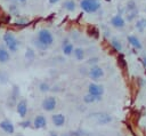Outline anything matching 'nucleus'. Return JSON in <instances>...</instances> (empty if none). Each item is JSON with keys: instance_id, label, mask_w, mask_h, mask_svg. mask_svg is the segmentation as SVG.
Segmentation results:
<instances>
[{"instance_id": "bb28decb", "label": "nucleus", "mask_w": 146, "mask_h": 136, "mask_svg": "<svg viewBox=\"0 0 146 136\" xmlns=\"http://www.w3.org/2000/svg\"><path fill=\"white\" fill-rule=\"evenodd\" d=\"M98 62V57H91L88 61V64H96Z\"/></svg>"}, {"instance_id": "1a4fd4ad", "label": "nucleus", "mask_w": 146, "mask_h": 136, "mask_svg": "<svg viewBox=\"0 0 146 136\" xmlns=\"http://www.w3.org/2000/svg\"><path fill=\"white\" fill-rule=\"evenodd\" d=\"M16 111L21 118H25L27 113V102L26 99H21L16 105Z\"/></svg>"}, {"instance_id": "72a5a7b5", "label": "nucleus", "mask_w": 146, "mask_h": 136, "mask_svg": "<svg viewBox=\"0 0 146 136\" xmlns=\"http://www.w3.org/2000/svg\"><path fill=\"white\" fill-rule=\"evenodd\" d=\"M145 13H146V8H145Z\"/></svg>"}, {"instance_id": "f03ea898", "label": "nucleus", "mask_w": 146, "mask_h": 136, "mask_svg": "<svg viewBox=\"0 0 146 136\" xmlns=\"http://www.w3.org/2000/svg\"><path fill=\"white\" fill-rule=\"evenodd\" d=\"M80 8L87 14H95L102 8L100 0H80Z\"/></svg>"}, {"instance_id": "a211bd4d", "label": "nucleus", "mask_w": 146, "mask_h": 136, "mask_svg": "<svg viewBox=\"0 0 146 136\" xmlns=\"http://www.w3.org/2000/svg\"><path fill=\"white\" fill-rule=\"evenodd\" d=\"M135 27L138 32H144L145 29H146V18H139L137 19L136 24H135Z\"/></svg>"}, {"instance_id": "9d476101", "label": "nucleus", "mask_w": 146, "mask_h": 136, "mask_svg": "<svg viewBox=\"0 0 146 136\" xmlns=\"http://www.w3.org/2000/svg\"><path fill=\"white\" fill-rule=\"evenodd\" d=\"M0 128H1L6 134H9V135L14 134V131H15L14 125L11 123V121H9V120H7V119L0 121Z\"/></svg>"}, {"instance_id": "f3484780", "label": "nucleus", "mask_w": 146, "mask_h": 136, "mask_svg": "<svg viewBox=\"0 0 146 136\" xmlns=\"http://www.w3.org/2000/svg\"><path fill=\"white\" fill-rule=\"evenodd\" d=\"M73 55H74V57H75L76 61H83L84 55H86V51H84L83 48L76 47V48H74V50H73Z\"/></svg>"}, {"instance_id": "7ed1b4c3", "label": "nucleus", "mask_w": 146, "mask_h": 136, "mask_svg": "<svg viewBox=\"0 0 146 136\" xmlns=\"http://www.w3.org/2000/svg\"><path fill=\"white\" fill-rule=\"evenodd\" d=\"M2 39H3V42H5L6 47H7V49H8L10 53H16V51L18 50V48H19V42H18V40L16 39V37L14 35L13 32L7 31V32L3 34Z\"/></svg>"}, {"instance_id": "6e6552de", "label": "nucleus", "mask_w": 146, "mask_h": 136, "mask_svg": "<svg viewBox=\"0 0 146 136\" xmlns=\"http://www.w3.org/2000/svg\"><path fill=\"white\" fill-rule=\"evenodd\" d=\"M73 50H74V46L72 42H70V40L66 38L63 40L62 42V51L65 56H70L73 54Z\"/></svg>"}, {"instance_id": "aec40b11", "label": "nucleus", "mask_w": 146, "mask_h": 136, "mask_svg": "<svg viewBox=\"0 0 146 136\" xmlns=\"http://www.w3.org/2000/svg\"><path fill=\"white\" fill-rule=\"evenodd\" d=\"M111 45H112V47H113L116 51H122V49H123L122 42H121L117 38H112V39H111Z\"/></svg>"}, {"instance_id": "c85d7f7f", "label": "nucleus", "mask_w": 146, "mask_h": 136, "mask_svg": "<svg viewBox=\"0 0 146 136\" xmlns=\"http://www.w3.org/2000/svg\"><path fill=\"white\" fill-rule=\"evenodd\" d=\"M141 63H143V66H144V69L146 70V56H144V57L141 58Z\"/></svg>"}, {"instance_id": "39448f33", "label": "nucleus", "mask_w": 146, "mask_h": 136, "mask_svg": "<svg viewBox=\"0 0 146 136\" xmlns=\"http://www.w3.org/2000/svg\"><path fill=\"white\" fill-rule=\"evenodd\" d=\"M88 74H89V77H90L91 80L97 81V80H99L100 78L104 77V70L100 66H98V65H92L90 67Z\"/></svg>"}, {"instance_id": "2eb2a0df", "label": "nucleus", "mask_w": 146, "mask_h": 136, "mask_svg": "<svg viewBox=\"0 0 146 136\" xmlns=\"http://www.w3.org/2000/svg\"><path fill=\"white\" fill-rule=\"evenodd\" d=\"M62 8H63L64 10H66V11L72 13V11L75 10V8H76V3H75L74 0H65V1L62 3Z\"/></svg>"}, {"instance_id": "9b49d317", "label": "nucleus", "mask_w": 146, "mask_h": 136, "mask_svg": "<svg viewBox=\"0 0 146 136\" xmlns=\"http://www.w3.org/2000/svg\"><path fill=\"white\" fill-rule=\"evenodd\" d=\"M95 119H96V122L98 125H107L108 122L112 121V117L110 114H106V113L95 114Z\"/></svg>"}, {"instance_id": "ddd939ff", "label": "nucleus", "mask_w": 146, "mask_h": 136, "mask_svg": "<svg viewBox=\"0 0 146 136\" xmlns=\"http://www.w3.org/2000/svg\"><path fill=\"white\" fill-rule=\"evenodd\" d=\"M51 121L56 127H62L65 123V115L57 113V114H52L51 115Z\"/></svg>"}, {"instance_id": "cd10ccee", "label": "nucleus", "mask_w": 146, "mask_h": 136, "mask_svg": "<svg viewBox=\"0 0 146 136\" xmlns=\"http://www.w3.org/2000/svg\"><path fill=\"white\" fill-rule=\"evenodd\" d=\"M68 136H81L79 134V131H72V133H68Z\"/></svg>"}, {"instance_id": "423d86ee", "label": "nucleus", "mask_w": 146, "mask_h": 136, "mask_svg": "<svg viewBox=\"0 0 146 136\" xmlns=\"http://www.w3.org/2000/svg\"><path fill=\"white\" fill-rule=\"evenodd\" d=\"M111 25L117 30H121L125 26V19L121 14H116L111 18Z\"/></svg>"}, {"instance_id": "4468645a", "label": "nucleus", "mask_w": 146, "mask_h": 136, "mask_svg": "<svg viewBox=\"0 0 146 136\" xmlns=\"http://www.w3.org/2000/svg\"><path fill=\"white\" fill-rule=\"evenodd\" d=\"M127 39H128V42L135 48V49H138V50H140L141 48H143V45H141V42H140V40L136 37V35H128L127 37Z\"/></svg>"}, {"instance_id": "412c9836", "label": "nucleus", "mask_w": 146, "mask_h": 136, "mask_svg": "<svg viewBox=\"0 0 146 136\" xmlns=\"http://www.w3.org/2000/svg\"><path fill=\"white\" fill-rule=\"evenodd\" d=\"M137 15H138V8L135 9V10L127 11V13H125V18H127L128 22H131V21H133V19L137 17Z\"/></svg>"}, {"instance_id": "473e14b6", "label": "nucleus", "mask_w": 146, "mask_h": 136, "mask_svg": "<svg viewBox=\"0 0 146 136\" xmlns=\"http://www.w3.org/2000/svg\"><path fill=\"white\" fill-rule=\"evenodd\" d=\"M16 136H22V135H16Z\"/></svg>"}, {"instance_id": "0eeeda50", "label": "nucleus", "mask_w": 146, "mask_h": 136, "mask_svg": "<svg viewBox=\"0 0 146 136\" xmlns=\"http://www.w3.org/2000/svg\"><path fill=\"white\" fill-rule=\"evenodd\" d=\"M88 93L94 96H102L104 94V88H103V86H100L98 83L91 82L88 86Z\"/></svg>"}, {"instance_id": "5701e85b", "label": "nucleus", "mask_w": 146, "mask_h": 136, "mask_svg": "<svg viewBox=\"0 0 146 136\" xmlns=\"http://www.w3.org/2000/svg\"><path fill=\"white\" fill-rule=\"evenodd\" d=\"M135 9H137V3H136V1L135 0H129L128 2H127V5H125V13L127 11H130V10H135Z\"/></svg>"}, {"instance_id": "20e7f679", "label": "nucleus", "mask_w": 146, "mask_h": 136, "mask_svg": "<svg viewBox=\"0 0 146 136\" xmlns=\"http://www.w3.org/2000/svg\"><path fill=\"white\" fill-rule=\"evenodd\" d=\"M56 105H57V101H56V98H55L54 96H48V97H46V98L42 101V104H41L42 109H43L44 111H47V112L54 111L55 107H56Z\"/></svg>"}, {"instance_id": "2f4dec72", "label": "nucleus", "mask_w": 146, "mask_h": 136, "mask_svg": "<svg viewBox=\"0 0 146 136\" xmlns=\"http://www.w3.org/2000/svg\"><path fill=\"white\" fill-rule=\"evenodd\" d=\"M15 1H17V2H21V3H24L26 0H15Z\"/></svg>"}, {"instance_id": "6ab92c4d", "label": "nucleus", "mask_w": 146, "mask_h": 136, "mask_svg": "<svg viewBox=\"0 0 146 136\" xmlns=\"http://www.w3.org/2000/svg\"><path fill=\"white\" fill-rule=\"evenodd\" d=\"M100 99H102L100 96H94V95H91V94H89V93L83 97V102L87 103V104H91V103H95V102L100 101Z\"/></svg>"}, {"instance_id": "393cba45", "label": "nucleus", "mask_w": 146, "mask_h": 136, "mask_svg": "<svg viewBox=\"0 0 146 136\" xmlns=\"http://www.w3.org/2000/svg\"><path fill=\"white\" fill-rule=\"evenodd\" d=\"M39 89H40L41 93H47V91L50 89V87H49V85H48L47 82H41V83L39 85Z\"/></svg>"}, {"instance_id": "dca6fc26", "label": "nucleus", "mask_w": 146, "mask_h": 136, "mask_svg": "<svg viewBox=\"0 0 146 136\" xmlns=\"http://www.w3.org/2000/svg\"><path fill=\"white\" fill-rule=\"evenodd\" d=\"M10 59V53L7 48L0 47V63H7Z\"/></svg>"}, {"instance_id": "f8f14e48", "label": "nucleus", "mask_w": 146, "mask_h": 136, "mask_svg": "<svg viewBox=\"0 0 146 136\" xmlns=\"http://www.w3.org/2000/svg\"><path fill=\"white\" fill-rule=\"evenodd\" d=\"M46 125H47V120H46V118H44L43 115H41V114L36 115V117L34 118V120H33V126H34L35 129L44 128Z\"/></svg>"}, {"instance_id": "c756f323", "label": "nucleus", "mask_w": 146, "mask_h": 136, "mask_svg": "<svg viewBox=\"0 0 146 136\" xmlns=\"http://www.w3.org/2000/svg\"><path fill=\"white\" fill-rule=\"evenodd\" d=\"M60 0H48V2L50 3V5H56V3H58Z\"/></svg>"}, {"instance_id": "7c9ffc66", "label": "nucleus", "mask_w": 146, "mask_h": 136, "mask_svg": "<svg viewBox=\"0 0 146 136\" xmlns=\"http://www.w3.org/2000/svg\"><path fill=\"white\" fill-rule=\"evenodd\" d=\"M49 136H58V134L55 133V131H50V135Z\"/></svg>"}, {"instance_id": "b1692460", "label": "nucleus", "mask_w": 146, "mask_h": 136, "mask_svg": "<svg viewBox=\"0 0 146 136\" xmlns=\"http://www.w3.org/2000/svg\"><path fill=\"white\" fill-rule=\"evenodd\" d=\"M34 57H35V53H34V50H33L32 48H27L26 51H25V58H26L27 61H33Z\"/></svg>"}, {"instance_id": "4be33fe9", "label": "nucleus", "mask_w": 146, "mask_h": 136, "mask_svg": "<svg viewBox=\"0 0 146 136\" xmlns=\"http://www.w3.org/2000/svg\"><path fill=\"white\" fill-rule=\"evenodd\" d=\"M8 11L10 14H14L15 16H19V9H18V6L15 5V3H10L8 5Z\"/></svg>"}, {"instance_id": "f257e3e1", "label": "nucleus", "mask_w": 146, "mask_h": 136, "mask_svg": "<svg viewBox=\"0 0 146 136\" xmlns=\"http://www.w3.org/2000/svg\"><path fill=\"white\" fill-rule=\"evenodd\" d=\"M32 42L39 50L43 51V50H47L54 43V35L49 30L41 29V30H39L36 38H34L32 40Z\"/></svg>"}, {"instance_id": "a878e982", "label": "nucleus", "mask_w": 146, "mask_h": 136, "mask_svg": "<svg viewBox=\"0 0 146 136\" xmlns=\"http://www.w3.org/2000/svg\"><path fill=\"white\" fill-rule=\"evenodd\" d=\"M19 126L23 127V128H27V127L31 126V121H30V120H24V121L19 122Z\"/></svg>"}]
</instances>
